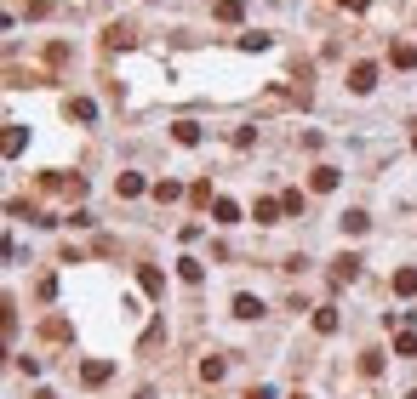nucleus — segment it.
<instances>
[{
  "label": "nucleus",
  "instance_id": "obj_13",
  "mask_svg": "<svg viewBox=\"0 0 417 399\" xmlns=\"http://www.w3.org/2000/svg\"><path fill=\"white\" fill-rule=\"evenodd\" d=\"M172 137H178V143H200V126H194V120H178Z\"/></svg>",
  "mask_w": 417,
  "mask_h": 399
},
{
  "label": "nucleus",
  "instance_id": "obj_1",
  "mask_svg": "<svg viewBox=\"0 0 417 399\" xmlns=\"http://www.w3.org/2000/svg\"><path fill=\"white\" fill-rule=\"evenodd\" d=\"M109 377H114L109 360H86V365H80V382H86V388H98V382H109Z\"/></svg>",
  "mask_w": 417,
  "mask_h": 399
},
{
  "label": "nucleus",
  "instance_id": "obj_23",
  "mask_svg": "<svg viewBox=\"0 0 417 399\" xmlns=\"http://www.w3.org/2000/svg\"><path fill=\"white\" fill-rule=\"evenodd\" d=\"M406 399H417V388H411V393H406Z\"/></svg>",
  "mask_w": 417,
  "mask_h": 399
},
{
  "label": "nucleus",
  "instance_id": "obj_8",
  "mask_svg": "<svg viewBox=\"0 0 417 399\" xmlns=\"http://www.w3.org/2000/svg\"><path fill=\"white\" fill-rule=\"evenodd\" d=\"M69 120H98V103H92V97H74V103H69Z\"/></svg>",
  "mask_w": 417,
  "mask_h": 399
},
{
  "label": "nucleus",
  "instance_id": "obj_12",
  "mask_svg": "<svg viewBox=\"0 0 417 399\" xmlns=\"http://www.w3.org/2000/svg\"><path fill=\"white\" fill-rule=\"evenodd\" d=\"M395 291H400V297H417V269H400V274H395Z\"/></svg>",
  "mask_w": 417,
  "mask_h": 399
},
{
  "label": "nucleus",
  "instance_id": "obj_2",
  "mask_svg": "<svg viewBox=\"0 0 417 399\" xmlns=\"http://www.w3.org/2000/svg\"><path fill=\"white\" fill-rule=\"evenodd\" d=\"M29 149V131L23 126H6V131H0V154H23Z\"/></svg>",
  "mask_w": 417,
  "mask_h": 399
},
{
  "label": "nucleus",
  "instance_id": "obj_10",
  "mask_svg": "<svg viewBox=\"0 0 417 399\" xmlns=\"http://www.w3.org/2000/svg\"><path fill=\"white\" fill-rule=\"evenodd\" d=\"M280 211H286L280 200H258V211H252V217H258V223H280Z\"/></svg>",
  "mask_w": 417,
  "mask_h": 399
},
{
  "label": "nucleus",
  "instance_id": "obj_18",
  "mask_svg": "<svg viewBox=\"0 0 417 399\" xmlns=\"http://www.w3.org/2000/svg\"><path fill=\"white\" fill-rule=\"evenodd\" d=\"M343 234H366V211H343Z\"/></svg>",
  "mask_w": 417,
  "mask_h": 399
},
{
  "label": "nucleus",
  "instance_id": "obj_15",
  "mask_svg": "<svg viewBox=\"0 0 417 399\" xmlns=\"http://www.w3.org/2000/svg\"><path fill=\"white\" fill-rule=\"evenodd\" d=\"M315 331L331 337V331H338V314H331V308H320V314H315Z\"/></svg>",
  "mask_w": 417,
  "mask_h": 399
},
{
  "label": "nucleus",
  "instance_id": "obj_11",
  "mask_svg": "<svg viewBox=\"0 0 417 399\" xmlns=\"http://www.w3.org/2000/svg\"><path fill=\"white\" fill-rule=\"evenodd\" d=\"M234 314H240V320H258L263 302H258V297H234Z\"/></svg>",
  "mask_w": 417,
  "mask_h": 399
},
{
  "label": "nucleus",
  "instance_id": "obj_6",
  "mask_svg": "<svg viewBox=\"0 0 417 399\" xmlns=\"http://www.w3.org/2000/svg\"><path fill=\"white\" fill-rule=\"evenodd\" d=\"M389 58H395V69H417V46H406V40H395Z\"/></svg>",
  "mask_w": 417,
  "mask_h": 399
},
{
  "label": "nucleus",
  "instance_id": "obj_22",
  "mask_svg": "<svg viewBox=\"0 0 417 399\" xmlns=\"http://www.w3.org/2000/svg\"><path fill=\"white\" fill-rule=\"evenodd\" d=\"M246 399H280L274 388H252V393H246Z\"/></svg>",
  "mask_w": 417,
  "mask_h": 399
},
{
  "label": "nucleus",
  "instance_id": "obj_7",
  "mask_svg": "<svg viewBox=\"0 0 417 399\" xmlns=\"http://www.w3.org/2000/svg\"><path fill=\"white\" fill-rule=\"evenodd\" d=\"M309 183H315V194H326V189H338V165H320V171L309 177Z\"/></svg>",
  "mask_w": 417,
  "mask_h": 399
},
{
  "label": "nucleus",
  "instance_id": "obj_21",
  "mask_svg": "<svg viewBox=\"0 0 417 399\" xmlns=\"http://www.w3.org/2000/svg\"><path fill=\"white\" fill-rule=\"evenodd\" d=\"M160 285H166V280H160V269H143V291H149V297H160Z\"/></svg>",
  "mask_w": 417,
  "mask_h": 399
},
{
  "label": "nucleus",
  "instance_id": "obj_14",
  "mask_svg": "<svg viewBox=\"0 0 417 399\" xmlns=\"http://www.w3.org/2000/svg\"><path fill=\"white\" fill-rule=\"evenodd\" d=\"M395 353H406V360H417V331H400V337H395Z\"/></svg>",
  "mask_w": 417,
  "mask_h": 399
},
{
  "label": "nucleus",
  "instance_id": "obj_17",
  "mask_svg": "<svg viewBox=\"0 0 417 399\" xmlns=\"http://www.w3.org/2000/svg\"><path fill=\"white\" fill-rule=\"evenodd\" d=\"M240 12H246V0H218V18H223V23H234Z\"/></svg>",
  "mask_w": 417,
  "mask_h": 399
},
{
  "label": "nucleus",
  "instance_id": "obj_24",
  "mask_svg": "<svg viewBox=\"0 0 417 399\" xmlns=\"http://www.w3.org/2000/svg\"><path fill=\"white\" fill-rule=\"evenodd\" d=\"M298 399H303V393H298Z\"/></svg>",
  "mask_w": 417,
  "mask_h": 399
},
{
  "label": "nucleus",
  "instance_id": "obj_3",
  "mask_svg": "<svg viewBox=\"0 0 417 399\" xmlns=\"http://www.w3.org/2000/svg\"><path fill=\"white\" fill-rule=\"evenodd\" d=\"M349 86H355V92H371V86H378V69H371V63H355V69H349Z\"/></svg>",
  "mask_w": 417,
  "mask_h": 399
},
{
  "label": "nucleus",
  "instance_id": "obj_20",
  "mask_svg": "<svg viewBox=\"0 0 417 399\" xmlns=\"http://www.w3.org/2000/svg\"><path fill=\"white\" fill-rule=\"evenodd\" d=\"M178 274H183L189 285H200V262H194V257H183V262H178Z\"/></svg>",
  "mask_w": 417,
  "mask_h": 399
},
{
  "label": "nucleus",
  "instance_id": "obj_16",
  "mask_svg": "<svg viewBox=\"0 0 417 399\" xmlns=\"http://www.w3.org/2000/svg\"><path fill=\"white\" fill-rule=\"evenodd\" d=\"M223 371H229V365H223V360H218V353H212V360H200V377H206V382H218V377H223Z\"/></svg>",
  "mask_w": 417,
  "mask_h": 399
},
{
  "label": "nucleus",
  "instance_id": "obj_4",
  "mask_svg": "<svg viewBox=\"0 0 417 399\" xmlns=\"http://www.w3.org/2000/svg\"><path fill=\"white\" fill-rule=\"evenodd\" d=\"M331 280H338V285L360 280V257H338V269H331Z\"/></svg>",
  "mask_w": 417,
  "mask_h": 399
},
{
  "label": "nucleus",
  "instance_id": "obj_19",
  "mask_svg": "<svg viewBox=\"0 0 417 399\" xmlns=\"http://www.w3.org/2000/svg\"><path fill=\"white\" fill-rule=\"evenodd\" d=\"M178 194H183V189H178V183H154V200H160V205H172V200H178Z\"/></svg>",
  "mask_w": 417,
  "mask_h": 399
},
{
  "label": "nucleus",
  "instance_id": "obj_5",
  "mask_svg": "<svg viewBox=\"0 0 417 399\" xmlns=\"http://www.w3.org/2000/svg\"><path fill=\"white\" fill-rule=\"evenodd\" d=\"M114 189H120V200H138V194H143V177H138V171H120Z\"/></svg>",
  "mask_w": 417,
  "mask_h": 399
},
{
  "label": "nucleus",
  "instance_id": "obj_9",
  "mask_svg": "<svg viewBox=\"0 0 417 399\" xmlns=\"http://www.w3.org/2000/svg\"><path fill=\"white\" fill-rule=\"evenodd\" d=\"M212 217H218V223H240V205L234 200H212Z\"/></svg>",
  "mask_w": 417,
  "mask_h": 399
}]
</instances>
